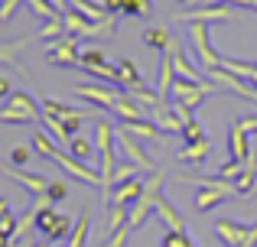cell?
<instances>
[{
	"label": "cell",
	"mask_w": 257,
	"mask_h": 247,
	"mask_svg": "<svg viewBox=\"0 0 257 247\" xmlns=\"http://www.w3.org/2000/svg\"><path fill=\"white\" fill-rule=\"evenodd\" d=\"M33 150H36V153H43L46 159H56V163L62 166V169L69 172V176L82 179L85 185H91V189H101V176H98V169H88L82 159H75L72 153L59 150V146H56V140H52L46 130H36V137H33Z\"/></svg>",
	"instance_id": "obj_1"
},
{
	"label": "cell",
	"mask_w": 257,
	"mask_h": 247,
	"mask_svg": "<svg viewBox=\"0 0 257 247\" xmlns=\"http://www.w3.org/2000/svg\"><path fill=\"white\" fill-rule=\"evenodd\" d=\"M94 130H98V143H101V169H98V176H101V202H104V208H107V202H111V185H114V169H117V159H114L117 133H114V127L107 121H98Z\"/></svg>",
	"instance_id": "obj_2"
},
{
	"label": "cell",
	"mask_w": 257,
	"mask_h": 247,
	"mask_svg": "<svg viewBox=\"0 0 257 247\" xmlns=\"http://www.w3.org/2000/svg\"><path fill=\"white\" fill-rule=\"evenodd\" d=\"M43 121V104L30 91H10L0 108V124H36Z\"/></svg>",
	"instance_id": "obj_3"
},
{
	"label": "cell",
	"mask_w": 257,
	"mask_h": 247,
	"mask_svg": "<svg viewBox=\"0 0 257 247\" xmlns=\"http://www.w3.org/2000/svg\"><path fill=\"white\" fill-rule=\"evenodd\" d=\"M221 88H215V85H205V82H189V78H176L173 88H170V108L173 111H186V114H192L195 108H199L202 101H205L208 95H218Z\"/></svg>",
	"instance_id": "obj_4"
},
{
	"label": "cell",
	"mask_w": 257,
	"mask_h": 247,
	"mask_svg": "<svg viewBox=\"0 0 257 247\" xmlns=\"http://www.w3.org/2000/svg\"><path fill=\"white\" fill-rule=\"evenodd\" d=\"M163 182H166L163 172H150V179L144 182V192H140L137 205L131 208V228H134V231H137L140 224L150 218V211L157 208V202L163 198Z\"/></svg>",
	"instance_id": "obj_5"
},
{
	"label": "cell",
	"mask_w": 257,
	"mask_h": 247,
	"mask_svg": "<svg viewBox=\"0 0 257 247\" xmlns=\"http://www.w3.org/2000/svg\"><path fill=\"white\" fill-rule=\"evenodd\" d=\"M215 234L225 241V247H257V224H244L234 218H218Z\"/></svg>",
	"instance_id": "obj_6"
},
{
	"label": "cell",
	"mask_w": 257,
	"mask_h": 247,
	"mask_svg": "<svg viewBox=\"0 0 257 247\" xmlns=\"http://www.w3.org/2000/svg\"><path fill=\"white\" fill-rule=\"evenodd\" d=\"M36 228H39V234H43L46 241H69L75 221H72L69 215H62V211H56V205H49V208L39 211Z\"/></svg>",
	"instance_id": "obj_7"
},
{
	"label": "cell",
	"mask_w": 257,
	"mask_h": 247,
	"mask_svg": "<svg viewBox=\"0 0 257 247\" xmlns=\"http://www.w3.org/2000/svg\"><path fill=\"white\" fill-rule=\"evenodd\" d=\"M46 62L49 65H59V69H78L82 62V49H78V36H59L56 43L46 49Z\"/></svg>",
	"instance_id": "obj_8"
},
{
	"label": "cell",
	"mask_w": 257,
	"mask_h": 247,
	"mask_svg": "<svg viewBox=\"0 0 257 247\" xmlns=\"http://www.w3.org/2000/svg\"><path fill=\"white\" fill-rule=\"evenodd\" d=\"M117 146H120V153L127 156V163H134L137 169H144V172H157L153 156L144 150V140H137L134 133H127L124 127H120V133H117Z\"/></svg>",
	"instance_id": "obj_9"
},
{
	"label": "cell",
	"mask_w": 257,
	"mask_h": 247,
	"mask_svg": "<svg viewBox=\"0 0 257 247\" xmlns=\"http://www.w3.org/2000/svg\"><path fill=\"white\" fill-rule=\"evenodd\" d=\"M75 91L85 101H91L98 111H111L114 101H117V95L124 91V85H111V88H107V85H101V82H82Z\"/></svg>",
	"instance_id": "obj_10"
},
{
	"label": "cell",
	"mask_w": 257,
	"mask_h": 247,
	"mask_svg": "<svg viewBox=\"0 0 257 247\" xmlns=\"http://www.w3.org/2000/svg\"><path fill=\"white\" fill-rule=\"evenodd\" d=\"M192 46H195V52H199V62L205 65L208 72L212 69H221V52H215V46H212V39H208V23H192Z\"/></svg>",
	"instance_id": "obj_11"
},
{
	"label": "cell",
	"mask_w": 257,
	"mask_h": 247,
	"mask_svg": "<svg viewBox=\"0 0 257 247\" xmlns=\"http://www.w3.org/2000/svg\"><path fill=\"white\" fill-rule=\"evenodd\" d=\"M111 114L117 117L120 124H127V121H150V108H144L140 101H134V98L127 95V88L117 95V101H114Z\"/></svg>",
	"instance_id": "obj_12"
},
{
	"label": "cell",
	"mask_w": 257,
	"mask_h": 247,
	"mask_svg": "<svg viewBox=\"0 0 257 247\" xmlns=\"http://www.w3.org/2000/svg\"><path fill=\"white\" fill-rule=\"evenodd\" d=\"M247 124L244 117H238V121L231 124V133H228V153H231L234 163H251V146H247Z\"/></svg>",
	"instance_id": "obj_13"
},
{
	"label": "cell",
	"mask_w": 257,
	"mask_h": 247,
	"mask_svg": "<svg viewBox=\"0 0 257 247\" xmlns=\"http://www.w3.org/2000/svg\"><path fill=\"white\" fill-rule=\"evenodd\" d=\"M179 23H225V20H234L231 7H205V10H192V13H179Z\"/></svg>",
	"instance_id": "obj_14"
},
{
	"label": "cell",
	"mask_w": 257,
	"mask_h": 247,
	"mask_svg": "<svg viewBox=\"0 0 257 247\" xmlns=\"http://www.w3.org/2000/svg\"><path fill=\"white\" fill-rule=\"evenodd\" d=\"M144 192V182L140 179H131V182H120L111 189V208H134Z\"/></svg>",
	"instance_id": "obj_15"
},
{
	"label": "cell",
	"mask_w": 257,
	"mask_h": 247,
	"mask_svg": "<svg viewBox=\"0 0 257 247\" xmlns=\"http://www.w3.org/2000/svg\"><path fill=\"white\" fill-rule=\"evenodd\" d=\"M0 172H7L10 179H17L23 189H30L33 195H46V189H49V179L46 176H33V172H23V169H17V166H4L0 163Z\"/></svg>",
	"instance_id": "obj_16"
},
{
	"label": "cell",
	"mask_w": 257,
	"mask_h": 247,
	"mask_svg": "<svg viewBox=\"0 0 257 247\" xmlns=\"http://www.w3.org/2000/svg\"><path fill=\"white\" fill-rule=\"evenodd\" d=\"M208 156H212V143H208V137L195 140V143H186V146L176 150V159H179V163H192V166H202Z\"/></svg>",
	"instance_id": "obj_17"
},
{
	"label": "cell",
	"mask_w": 257,
	"mask_h": 247,
	"mask_svg": "<svg viewBox=\"0 0 257 247\" xmlns=\"http://www.w3.org/2000/svg\"><path fill=\"white\" fill-rule=\"evenodd\" d=\"M150 121L157 124L160 133H176V137H182V121L176 117L173 108H166V104H160V108L150 111Z\"/></svg>",
	"instance_id": "obj_18"
},
{
	"label": "cell",
	"mask_w": 257,
	"mask_h": 247,
	"mask_svg": "<svg viewBox=\"0 0 257 247\" xmlns=\"http://www.w3.org/2000/svg\"><path fill=\"white\" fill-rule=\"evenodd\" d=\"M144 43L150 46V49H157L160 56H166V52L173 49L176 39L170 36V30H166V26H147V30H144Z\"/></svg>",
	"instance_id": "obj_19"
},
{
	"label": "cell",
	"mask_w": 257,
	"mask_h": 247,
	"mask_svg": "<svg viewBox=\"0 0 257 247\" xmlns=\"http://www.w3.org/2000/svg\"><path fill=\"white\" fill-rule=\"evenodd\" d=\"M160 215V221L166 224V231H182V234H186V221H182V215L179 211H176V205H170V198H160L157 202V208H153Z\"/></svg>",
	"instance_id": "obj_20"
},
{
	"label": "cell",
	"mask_w": 257,
	"mask_h": 247,
	"mask_svg": "<svg viewBox=\"0 0 257 247\" xmlns=\"http://www.w3.org/2000/svg\"><path fill=\"white\" fill-rule=\"evenodd\" d=\"M173 82H176V65H173V56L166 52L163 59H160V85H157V95L163 98H170V88H173Z\"/></svg>",
	"instance_id": "obj_21"
},
{
	"label": "cell",
	"mask_w": 257,
	"mask_h": 247,
	"mask_svg": "<svg viewBox=\"0 0 257 247\" xmlns=\"http://www.w3.org/2000/svg\"><path fill=\"white\" fill-rule=\"evenodd\" d=\"M114 69H117V78H120V85H124V88H137V85H144L137 62H131V59H117V62H114Z\"/></svg>",
	"instance_id": "obj_22"
},
{
	"label": "cell",
	"mask_w": 257,
	"mask_h": 247,
	"mask_svg": "<svg viewBox=\"0 0 257 247\" xmlns=\"http://www.w3.org/2000/svg\"><path fill=\"white\" fill-rule=\"evenodd\" d=\"M88 231H91V211H82V215L75 218V228H72L69 244H65V247H85V241H88Z\"/></svg>",
	"instance_id": "obj_23"
},
{
	"label": "cell",
	"mask_w": 257,
	"mask_h": 247,
	"mask_svg": "<svg viewBox=\"0 0 257 247\" xmlns=\"http://www.w3.org/2000/svg\"><path fill=\"white\" fill-rule=\"evenodd\" d=\"M124 130L134 133L137 140H153V137H160V130H157V124H153V121H127Z\"/></svg>",
	"instance_id": "obj_24"
},
{
	"label": "cell",
	"mask_w": 257,
	"mask_h": 247,
	"mask_svg": "<svg viewBox=\"0 0 257 247\" xmlns=\"http://www.w3.org/2000/svg\"><path fill=\"white\" fill-rule=\"evenodd\" d=\"M59 36H65V23H62V20H46V26L36 33L39 43H56Z\"/></svg>",
	"instance_id": "obj_25"
},
{
	"label": "cell",
	"mask_w": 257,
	"mask_h": 247,
	"mask_svg": "<svg viewBox=\"0 0 257 247\" xmlns=\"http://www.w3.org/2000/svg\"><path fill=\"white\" fill-rule=\"evenodd\" d=\"M20 46H23V39H17V43H4V46H0V62H4V65H13L17 72H23V65H20V56H17Z\"/></svg>",
	"instance_id": "obj_26"
},
{
	"label": "cell",
	"mask_w": 257,
	"mask_h": 247,
	"mask_svg": "<svg viewBox=\"0 0 257 247\" xmlns=\"http://www.w3.org/2000/svg\"><path fill=\"white\" fill-rule=\"evenodd\" d=\"M26 7H30L36 17H43V20H62V13L56 10V7L49 4V0H23Z\"/></svg>",
	"instance_id": "obj_27"
},
{
	"label": "cell",
	"mask_w": 257,
	"mask_h": 247,
	"mask_svg": "<svg viewBox=\"0 0 257 247\" xmlns=\"http://www.w3.org/2000/svg\"><path fill=\"white\" fill-rule=\"evenodd\" d=\"M69 153H72V156H75V159H82V163H85V159H88V156H91V153H94V146L88 143V140L82 137V133H75V137L69 140Z\"/></svg>",
	"instance_id": "obj_28"
},
{
	"label": "cell",
	"mask_w": 257,
	"mask_h": 247,
	"mask_svg": "<svg viewBox=\"0 0 257 247\" xmlns=\"http://www.w3.org/2000/svg\"><path fill=\"white\" fill-rule=\"evenodd\" d=\"M153 13V0H127L124 17H150Z\"/></svg>",
	"instance_id": "obj_29"
},
{
	"label": "cell",
	"mask_w": 257,
	"mask_h": 247,
	"mask_svg": "<svg viewBox=\"0 0 257 247\" xmlns=\"http://www.w3.org/2000/svg\"><path fill=\"white\" fill-rule=\"evenodd\" d=\"M17 221L20 218H13L10 211L0 215V241H13V237H17Z\"/></svg>",
	"instance_id": "obj_30"
},
{
	"label": "cell",
	"mask_w": 257,
	"mask_h": 247,
	"mask_svg": "<svg viewBox=\"0 0 257 247\" xmlns=\"http://www.w3.org/2000/svg\"><path fill=\"white\" fill-rule=\"evenodd\" d=\"M182 140H186V143H195V140H205V130H202V124L195 121H186L182 124Z\"/></svg>",
	"instance_id": "obj_31"
},
{
	"label": "cell",
	"mask_w": 257,
	"mask_h": 247,
	"mask_svg": "<svg viewBox=\"0 0 257 247\" xmlns=\"http://www.w3.org/2000/svg\"><path fill=\"white\" fill-rule=\"evenodd\" d=\"M131 231H134V228H131V221H127V224H120V228H114L104 247H124V244H127V237H131Z\"/></svg>",
	"instance_id": "obj_32"
},
{
	"label": "cell",
	"mask_w": 257,
	"mask_h": 247,
	"mask_svg": "<svg viewBox=\"0 0 257 247\" xmlns=\"http://www.w3.org/2000/svg\"><path fill=\"white\" fill-rule=\"evenodd\" d=\"M46 198H49L52 205L62 202V198H69V182H62V179H59V182H49V189H46Z\"/></svg>",
	"instance_id": "obj_33"
},
{
	"label": "cell",
	"mask_w": 257,
	"mask_h": 247,
	"mask_svg": "<svg viewBox=\"0 0 257 247\" xmlns=\"http://www.w3.org/2000/svg\"><path fill=\"white\" fill-rule=\"evenodd\" d=\"M134 172H137V166H134V163H117V169H114V185L131 182V179H134ZM114 185H111V189H114Z\"/></svg>",
	"instance_id": "obj_34"
},
{
	"label": "cell",
	"mask_w": 257,
	"mask_h": 247,
	"mask_svg": "<svg viewBox=\"0 0 257 247\" xmlns=\"http://www.w3.org/2000/svg\"><path fill=\"white\" fill-rule=\"evenodd\" d=\"M30 156H33V146H13L10 163L13 166H23V163H30Z\"/></svg>",
	"instance_id": "obj_35"
},
{
	"label": "cell",
	"mask_w": 257,
	"mask_h": 247,
	"mask_svg": "<svg viewBox=\"0 0 257 247\" xmlns=\"http://www.w3.org/2000/svg\"><path fill=\"white\" fill-rule=\"evenodd\" d=\"M10 91H13L10 78H7V75H0V98H10Z\"/></svg>",
	"instance_id": "obj_36"
},
{
	"label": "cell",
	"mask_w": 257,
	"mask_h": 247,
	"mask_svg": "<svg viewBox=\"0 0 257 247\" xmlns=\"http://www.w3.org/2000/svg\"><path fill=\"white\" fill-rule=\"evenodd\" d=\"M7 211H10V202H7V198L0 195V215H7Z\"/></svg>",
	"instance_id": "obj_37"
},
{
	"label": "cell",
	"mask_w": 257,
	"mask_h": 247,
	"mask_svg": "<svg viewBox=\"0 0 257 247\" xmlns=\"http://www.w3.org/2000/svg\"><path fill=\"white\" fill-rule=\"evenodd\" d=\"M33 247H52L49 241H39V244H33Z\"/></svg>",
	"instance_id": "obj_38"
},
{
	"label": "cell",
	"mask_w": 257,
	"mask_h": 247,
	"mask_svg": "<svg viewBox=\"0 0 257 247\" xmlns=\"http://www.w3.org/2000/svg\"><path fill=\"white\" fill-rule=\"evenodd\" d=\"M179 4H189V7H192V4H195V0H179Z\"/></svg>",
	"instance_id": "obj_39"
},
{
	"label": "cell",
	"mask_w": 257,
	"mask_h": 247,
	"mask_svg": "<svg viewBox=\"0 0 257 247\" xmlns=\"http://www.w3.org/2000/svg\"><path fill=\"white\" fill-rule=\"evenodd\" d=\"M0 23H4V13H0Z\"/></svg>",
	"instance_id": "obj_40"
},
{
	"label": "cell",
	"mask_w": 257,
	"mask_h": 247,
	"mask_svg": "<svg viewBox=\"0 0 257 247\" xmlns=\"http://www.w3.org/2000/svg\"><path fill=\"white\" fill-rule=\"evenodd\" d=\"M7 247H13V244H7Z\"/></svg>",
	"instance_id": "obj_41"
},
{
	"label": "cell",
	"mask_w": 257,
	"mask_h": 247,
	"mask_svg": "<svg viewBox=\"0 0 257 247\" xmlns=\"http://www.w3.org/2000/svg\"><path fill=\"white\" fill-rule=\"evenodd\" d=\"M254 7H257V0H254Z\"/></svg>",
	"instance_id": "obj_42"
}]
</instances>
